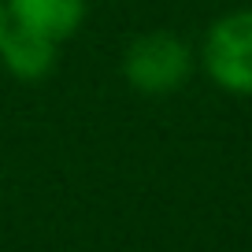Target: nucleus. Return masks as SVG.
<instances>
[{"label":"nucleus","instance_id":"nucleus-2","mask_svg":"<svg viewBox=\"0 0 252 252\" xmlns=\"http://www.w3.org/2000/svg\"><path fill=\"white\" fill-rule=\"evenodd\" d=\"M204 74L234 96H252V8L215 19L200 45Z\"/></svg>","mask_w":252,"mask_h":252},{"label":"nucleus","instance_id":"nucleus-4","mask_svg":"<svg viewBox=\"0 0 252 252\" xmlns=\"http://www.w3.org/2000/svg\"><path fill=\"white\" fill-rule=\"evenodd\" d=\"M56 56H60V45L45 33H33L26 26H8L4 41H0V63L4 71L19 82H41L52 74Z\"/></svg>","mask_w":252,"mask_h":252},{"label":"nucleus","instance_id":"nucleus-1","mask_svg":"<svg viewBox=\"0 0 252 252\" xmlns=\"http://www.w3.org/2000/svg\"><path fill=\"white\" fill-rule=\"evenodd\" d=\"M197 67V56L178 33L171 30H149L134 37L123 52V78L130 89L145 96H167L182 89Z\"/></svg>","mask_w":252,"mask_h":252},{"label":"nucleus","instance_id":"nucleus-3","mask_svg":"<svg viewBox=\"0 0 252 252\" xmlns=\"http://www.w3.org/2000/svg\"><path fill=\"white\" fill-rule=\"evenodd\" d=\"M8 19L15 26H26L33 33H45L56 45L82 30L89 15V0H4Z\"/></svg>","mask_w":252,"mask_h":252},{"label":"nucleus","instance_id":"nucleus-5","mask_svg":"<svg viewBox=\"0 0 252 252\" xmlns=\"http://www.w3.org/2000/svg\"><path fill=\"white\" fill-rule=\"evenodd\" d=\"M11 19H8V8H4V0H0V41H4V33H8Z\"/></svg>","mask_w":252,"mask_h":252}]
</instances>
